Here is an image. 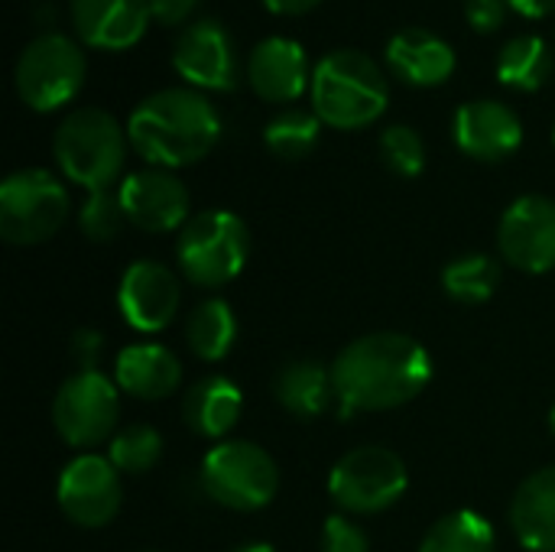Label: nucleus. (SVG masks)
Instances as JSON below:
<instances>
[{"mask_svg": "<svg viewBox=\"0 0 555 552\" xmlns=\"http://www.w3.org/2000/svg\"><path fill=\"white\" fill-rule=\"evenodd\" d=\"M159 455H163V436L146 423H133L120 429L107 449V459L120 475H146L159 462Z\"/></svg>", "mask_w": 555, "mask_h": 552, "instance_id": "nucleus-29", "label": "nucleus"}, {"mask_svg": "<svg viewBox=\"0 0 555 552\" xmlns=\"http://www.w3.org/2000/svg\"><path fill=\"white\" fill-rule=\"evenodd\" d=\"M114 384L137 400H166L182 384L179 358L156 342L127 345L114 364Z\"/></svg>", "mask_w": 555, "mask_h": 552, "instance_id": "nucleus-20", "label": "nucleus"}, {"mask_svg": "<svg viewBox=\"0 0 555 552\" xmlns=\"http://www.w3.org/2000/svg\"><path fill=\"white\" fill-rule=\"evenodd\" d=\"M88 75V59L81 42L65 33L36 36L16 59V94L26 107L49 114L65 107L81 88Z\"/></svg>", "mask_w": 555, "mask_h": 552, "instance_id": "nucleus-7", "label": "nucleus"}, {"mask_svg": "<svg viewBox=\"0 0 555 552\" xmlns=\"http://www.w3.org/2000/svg\"><path fill=\"white\" fill-rule=\"evenodd\" d=\"M553 143H555V130H553Z\"/></svg>", "mask_w": 555, "mask_h": 552, "instance_id": "nucleus-40", "label": "nucleus"}, {"mask_svg": "<svg viewBox=\"0 0 555 552\" xmlns=\"http://www.w3.org/2000/svg\"><path fill=\"white\" fill-rule=\"evenodd\" d=\"M322 120L312 111H283L263 127V143L280 159H302L315 150Z\"/></svg>", "mask_w": 555, "mask_h": 552, "instance_id": "nucleus-28", "label": "nucleus"}, {"mask_svg": "<svg viewBox=\"0 0 555 552\" xmlns=\"http://www.w3.org/2000/svg\"><path fill=\"white\" fill-rule=\"evenodd\" d=\"M498 550V537L494 527L488 524V517L475 514V511H455L446 514L442 521H436L429 527V534L423 537L420 552H494Z\"/></svg>", "mask_w": 555, "mask_h": 552, "instance_id": "nucleus-26", "label": "nucleus"}, {"mask_svg": "<svg viewBox=\"0 0 555 552\" xmlns=\"http://www.w3.org/2000/svg\"><path fill=\"white\" fill-rule=\"evenodd\" d=\"M241 410H244V397H241L237 384L221 374L202 377L182 400L185 426L195 436L218 439V442H224V436L237 426Z\"/></svg>", "mask_w": 555, "mask_h": 552, "instance_id": "nucleus-22", "label": "nucleus"}, {"mask_svg": "<svg viewBox=\"0 0 555 552\" xmlns=\"http://www.w3.org/2000/svg\"><path fill=\"white\" fill-rule=\"evenodd\" d=\"M332 381L341 413H384L429 387L433 358L403 332H371L338 351Z\"/></svg>", "mask_w": 555, "mask_h": 552, "instance_id": "nucleus-1", "label": "nucleus"}, {"mask_svg": "<svg viewBox=\"0 0 555 552\" xmlns=\"http://www.w3.org/2000/svg\"><path fill=\"white\" fill-rule=\"evenodd\" d=\"M130 150L156 169H182L205 159L221 140L218 107L195 88L146 94L127 120Z\"/></svg>", "mask_w": 555, "mask_h": 552, "instance_id": "nucleus-2", "label": "nucleus"}, {"mask_svg": "<svg viewBox=\"0 0 555 552\" xmlns=\"http://www.w3.org/2000/svg\"><path fill=\"white\" fill-rule=\"evenodd\" d=\"M263 3H267V10H273L280 16H299V13L315 10L322 0H263Z\"/></svg>", "mask_w": 555, "mask_h": 552, "instance_id": "nucleus-37", "label": "nucleus"}, {"mask_svg": "<svg viewBox=\"0 0 555 552\" xmlns=\"http://www.w3.org/2000/svg\"><path fill=\"white\" fill-rule=\"evenodd\" d=\"M312 114L335 130H361L384 117L390 85L384 68L361 49H335L312 72Z\"/></svg>", "mask_w": 555, "mask_h": 552, "instance_id": "nucleus-3", "label": "nucleus"}, {"mask_svg": "<svg viewBox=\"0 0 555 552\" xmlns=\"http://www.w3.org/2000/svg\"><path fill=\"white\" fill-rule=\"evenodd\" d=\"M501 270L488 254H462L442 270V290L465 306H481L494 296Z\"/></svg>", "mask_w": 555, "mask_h": 552, "instance_id": "nucleus-27", "label": "nucleus"}, {"mask_svg": "<svg viewBox=\"0 0 555 552\" xmlns=\"http://www.w3.org/2000/svg\"><path fill=\"white\" fill-rule=\"evenodd\" d=\"M380 159L390 172L413 179L426 169V143L410 124H390L380 133Z\"/></svg>", "mask_w": 555, "mask_h": 552, "instance_id": "nucleus-30", "label": "nucleus"}, {"mask_svg": "<svg viewBox=\"0 0 555 552\" xmlns=\"http://www.w3.org/2000/svg\"><path fill=\"white\" fill-rule=\"evenodd\" d=\"M101 351H104V335H101V332H94V329H78V332L72 335V358L78 361V371H98Z\"/></svg>", "mask_w": 555, "mask_h": 552, "instance_id": "nucleus-34", "label": "nucleus"}, {"mask_svg": "<svg viewBox=\"0 0 555 552\" xmlns=\"http://www.w3.org/2000/svg\"><path fill=\"white\" fill-rule=\"evenodd\" d=\"M120 202L124 215L133 228L150 234L182 231L189 215V189L172 169H137L120 179Z\"/></svg>", "mask_w": 555, "mask_h": 552, "instance_id": "nucleus-15", "label": "nucleus"}, {"mask_svg": "<svg viewBox=\"0 0 555 552\" xmlns=\"http://www.w3.org/2000/svg\"><path fill=\"white\" fill-rule=\"evenodd\" d=\"M455 146L478 163H501L524 143V124L504 101H468L455 111Z\"/></svg>", "mask_w": 555, "mask_h": 552, "instance_id": "nucleus-16", "label": "nucleus"}, {"mask_svg": "<svg viewBox=\"0 0 555 552\" xmlns=\"http://www.w3.org/2000/svg\"><path fill=\"white\" fill-rule=\"evenodd\" d=\"M179 306H182V286L169 267L156 260H137L124 270L117 283V309L130 329L143 335L163 332L176 322Z\"/></svg>", "mask_w": 555, "mask_h": 552, "instance_id": "nucleus-14", "label": "nucleus"}, {"mask_svg": "<svg viewBox=\"0 0 555 552\" xmlns=\"http://www.w3.org/2000/svg\"><path fill=\"white\" fill-rule=\"evenodd\" d=\"M507 7L527 20H543V16L555 13V0H507Z\"/></svg>", "mask_w": 555, "mask_h": 552, "instance_id": "nucleus-36", "label": "nucleus"}, {"mask_svg": "<svg viewBox=\"0 0 555 552\" xmlns=\"http://www.w3.org/2000/svg\"><path fill=\"white\" fill-rule=\"evenodd\" d=\"M150 3V13L156 23L163 26H189L192 23V13L198 10L202 0H146Z\"/></svg>", "mask_w": 555, "mask_h": 552, "instance_id": "nucleus-35", "label": "nucleus"}, {"mask_svg": "<svg viewBox=\"0 0 555 552\" xmlns=\"http://www.w3.org/2000/svg\"><path fill=\"white\" fill-rule=\"evenodd\" d=\"M511 527L530 552H555V465L533 472L517 488Z\"/></svg>", "mask_w": 555, "mask_h": 552, "instance_id": "nucleus-21", "label": "nucleus"}, {"mask_svg": "<svg viewBox=\"0 0 555 552\" xmlns=\"http://www.w3.org/2000/svg\"><path fill=\"white\" fill-rule=\"evenodd\" d=\"M250 257V231L247 224L224 208L198 211L185 221L176 238V260L182 277L192 286L218 290L228 286Z\"/></svg>", "mask_w": 555, "mask_h": 552, "instance_id": "nucleus-5", "label": "nucleus"}, {"mask_svg": "<svg viewBox=\"0 0 555 552\" xmlns=\"http://www.w3.org/2000/svg\"><path fill=\"white\" fill-rule=\"evenodd\" d=\"M68 16L78 42L104 52L133 49L153 20L146 0H68Z\"/></svg>", "mask_w": 555, "mask_h": 552, "instance_id": "nucleus-17", "label": "nucleus"}, {"mask_svg": "<svg viewBox=\"0 0 555 552\" xmlns=\"http://www.w3.org/2000/svg\"><path fill=\"white\" fill-rule=\"evenodd\" d=\"M55 501L75 527L85 530L107 527L124 501L120 472L111 465V459L85 452L62 468L55 485Z\"/></svg>", "mask_w": 555, "mask_h": 552, "instance_id": "nucleus-11", "label": "nucleus"}, {"mask_svg": "<svg viewBox=\"0 0 555 552\" xmlns=\"http://www.w3.org/2000/svg\"><path fill=\"white\" fill-rule=\"evenodd\" d=\"M390 72L413 88H439L455 75V49L433 29L410 26L387 42Z\"/></svg>", "mask_w": 555, "mask_h": 552, "instance_id": "nucleus-19", "label": "nucleus"}, {"mask_svg": "<svg viewBox=\"0 0 555 552\" xmlns=\"http://www.w3.org/2000/svg\"><path fill=\"white\" fill-rule=\"evenodd\" d=\"M406 485L403 459L384 446L351 449L328 475V495L345 514H384L406 495Z\"/></svg>", "mask_w": 555, "mask_h": 552, "instance_id": "nucleus-9", "label": "nucleus"}, {"mask_svg": "<svg viewBox=\"0 0 555 552\" xmlns=\"http://www.w3.org/2000/svg\"><path fill=\"white\" fill-rule=\"evenodd\" d=\"M312 65L306 49L289 36H270L254 46L247 59V81L254 94L270 104H289L312 88Z\"/></svg>", "mask_w": 555, "mask_h": 552, "instance_id": "nucleus-18", "label": "nucleus"}, {"mask_svg": "<svg viewBox=\"0 0 555 552\" xmlns=\"http://www.w3.org/2000/svg\"><path fill=\"white\" fill-rule=\"evenodd\" d=\"M276 403L296 420H319L335 400L332 368L319 361H289L273 381Z\"/></svg>", "mask_w": 555, "mask_h": 552, "instance_id": "nucleus-23", "label": "nucleus"}, {"mask_svg": "<svg viewBox=\"0 0 555 552\" xmlns=\"http://www.w3.org/2000/svg\"><path fill=\"white\" fill-rule=\"evenodd\" d=\"M127 146V127H120L117 117L101 107L72 111L52 137V156L59 172L88 192L120 185Z\"/></svg>", "mask_w": 555, "mask_h": 552, "instance_id": "nucleus-4", "label": "nucleus"}, {"mask_svg": "<svg viewBox=\"0 0 555 552\" xmlns=\"http://www.w3.org/2000/svg\"><path fill=\"white\" fill-rule=\"evenodd\" d=\"M202 488L215 504L237 514H254L276 498L280 472L260 446L224 439L202 459Z\"/></svg>", "mask_w": 555, "mask_h": 552, "instance_id": "nucleus-8", "label": "nucleus"}, {"mask_svg": "<svg viewBox=\"0 0 555 552\" xmlns=\"http://www.w3.org/2000/svg\"><path fill=\"white\" fill-rule=\"evenodd\" d=\"M234 552H276L270 543H244V547H237Z\"/></svg>", "mask_w": 555, "mask_h": 552, "instance_id": "nucleus-38", "label": "nucleus"}, {"mask_svg": "<svg viewBox=\"0 0 555 552\" xmlns=\"http://www.w3.org/2000/svg\"><path fill=\"white\" fill-rule=\"evenodd\" d=\"M550 429H553V436H555V407H553V413H550Z\"/></svg>", "mask_w": 555, "mask_h": 552, "instance_id": "nucleus-39", "label": "nucleus"}, {"mask_svg": "<svg viewBox=\"0 0 555 552\" xmlns=\"http://www.w3.org/2000/svg\"><path fill=\"white\" fill-rule=\"evenodd\" d=\"M172 68L195 91H231L241 81L237 46L224 23L202 16L182 26L172 46Z\"/></svg>", "mask_w": 555, "mask_h": 552, "instance_id": "nucleus-12", "label": "nucleus"}, {"mask_svg": "<svg viewBox=\"0 0 555 552\" xmlns=\"http://www.w3.org/2000/svg\"><path fill=\"white\" fill-rule=\"evenodd\" d=\"M367 550H371L367 534H364L354 521H348V517H341V514H335V517H328V521H325V527H322V552H367Z\"/></svg>", "mask_w": 555, "mask_h": 552, "instance_id": "nucleus-32", "label": "nucleus"}, {"mask_svg": "<svg viewBox=\"0 0 555 552\" xmlns=\"http://www.w3.org/2000/svg\"><path fill=\"white\" fill-rule=\"evenodd\" d=\"M68 211V189L49 169H16L0 182V238L13 247L49 241Z\"/></svg>", "mask_w": 555, "mask_h": 552, "instance_id": "nucleus-6", "label": "nucleus"}, {"mask_svg": "<svg viewBox=\"0 0 555 552\" xmlns=\"http://www.w3.org/2000/svg\"><path fill=\"white\" fill-rule=\"evenodd\" d=\"M78 224H81L85 238H91V241H114L120 234V228L127 224L124 202H120V185L88 192V198H85V205L78 211Z\"/></svg>", "mask_w": 555, "mask_h": 552, "instance_id": "nucleus-31", "label": "nucleus"}, {"mask_svg": "<svg viewBox=\"0 0 555 552\" xmlns=\"http://www.w3.org/2000/svg\"><path fill=\"white\" fill-rule=\"evenodd\" d=\"M507 0H465V20L475 33H498L507 20Z\"/></svg>", "mask_w": 555, "mask_h": 552, "instance_id": "nucleus-33", "label": "nucleus"}, {"mask_svg": "<svg viewBox=\"0 0 555 552\" xmlns=\"http://www.w3.org/2000/svg\"><path fill=\"white\" fill-rule=\"evenodd\" d=\"M120 387L101 371H75L52 400V426L72 449L101 446L120 420Z\"/></svg>", "mask_w": 555, "mask_h": 552, "instance_id": "nucleus-10", "label": "nucleus"}, {"mask_svg": "<svg viewBox=\"0 0 555 552\" xmlns=\"http://www.w3.org/2000/svg\"><path fill=\"white\" fill-rule=\"evenodd\" d=\"M237 342V319L224 299H205L185 319V345L202 361H224Z\"/></svg>", "mask_w": 555, "mask_h": 552, "instance_id": "nucleus-24", "label": "nucleus"}, {"mask_svg": "<svg viewBox=\"0 0 555 552\" xmlns=\"http://www.w3.org/2000/svg\"><path fill=\"white\" fill-rule=\"evenodd\" d=\"M553 75V52L540 36H517L498 52V78L517 91H540Z\"/></svg>", "mask_w": 555, "mask_h": 552, "instance_id": "nucleus-25", "label": "nucleus"}, {"mask_svg": "<svg viewBox=\"0 0 555 552\" xmlns=\"http://www.w3.org/2000/svg\"><path fill=\"white\" fill-rule=\"evenodd\" d=\"M501 257L524 273H550L555 267V202L546 195H520L498 228Z\"/></svg>", "mask_w": 555, "mask_h": 552, "instance_id": "nucleus-13", "label": "nucleus"}]
</instances>
